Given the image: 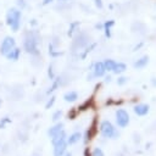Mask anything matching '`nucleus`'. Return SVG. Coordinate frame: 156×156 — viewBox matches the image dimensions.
Masks as SVG:
<instances>
[{"instance_id":"nucleus-1","label":"nucleus","mask_w":156,"mask_h":156,"mask_svg":"<svg viewBox=\"0 0 156 156\" xmlns=\"http://www.w3.org/2000/svg\"><path fill=\"white\" fill-rule=\"evenodd\" d=\"M6 23L13 32H17L21 23V11L18 9H10L6 13Z\"/></svg>"},{"instance_id":"nucleus-2","label":"nucleus","mask_w":156,"mask_h":156,"mask_svg":"<svg viewBox=\"0 0 156 156\" xmlns=\"http://www.w3.org/2000/svg\"><path fill=\"white\" fill-rule=\"evenodd\" d=\"M38 40H37V35L33 33H28L24 38V49L29 54H38Z\"/></svg>"},{"instance_id":"nucleus-3","label":"nucleus","mask_w":156,"mask_h":156,"mask_svg":"<svg viewBox=\"0 0 156 156\" xmlns=\"http://www.w3.org/2000/svg\"><path fill=\"white\" fill-rule=\"evenodd\" d=\"M100 130H101V134H102L105 138H113V136H117V135H118V133L115 130L112 123L108 122V121H104V122L101 123Z\"/></svg>"},{"instance_id":"nucleus-4","label":"nucleus","mask_w":156,"mask_h":156,"mask_svg":"<svg viewBox=\"0 0 156 156\" xmlns=\"http://www.w3.org/2000/svg\"><path fill=\"white\" fill-rule=\"evenodd\" d=\"M16 46V43H15V39L13 38H11V37H6L4 40H2V43H1V48H0V51H1V54L2 55H7L13 48Z\"/></svg>"},{"instance_id":"nucleus-5","label":"nucleus","mask_w":156,"mask_h":156,"mask_svg":"<svg viewBox=\"0 0 156 156\" xmlns=\"http://www.w3.org/2000/svg\"><path fill=\"white\" fill-rule=\"evenodd\" d=\"M116 121H117V124H118L121 128H124V127H127L128 123H129V116H128V113H127L124 110L119 108V110H117V112H116Z\"/></svg>"},{"instance_id":"nucleus-6","label":"nucleus","mask_w":156,"mask_h":156,"mask_svg":"<svg viewBox=\"0 0 156 156\" xmlns=\"http://www.w3.org/2000/svg\"><path fill=\"white\" fill-rule=\"evenodd\" d=\"M66 147H67L66 138H62L61 140H58L57 143L54 144V156H62Z\"/></svg>"},{"instance_id":"nucleus-7","label":"nucleus","mask_w":156,"mask_h":156,"mask_svg":"<svg viewBox=\"0 0 156 156\" xmlns=\"http://www.w3.org/2000/svg\"><path fill=\"white\" fill-rule=\"evenodd\" d=\"M98 133V117L95 116L94 118H93V122H91V124H90V128H89V130L87 132V135H85V141H88V140H90V139H93L94 138V135Z\"/></svg>"},{"instance_id":"nucleus-8","label":"nucleus","mask_w":156,"mask_h":156,"mask_svg":"<svg viewBox=\"0 0 156 156\" xmlns=\"http://www.w3.org/2000/svg\"><path fill=\"white\" fill-rule=\"evenodd\" d=\"M105 72H106V68H105L104 62H96L94 65V76L95 77H101L105 74Z\"/></svg>"},{"instance_id":"nucleus-9","label":"nucleus","mask_w":156,"mask_h":156,"mask_svg":"<svg viewBox=\"0 0 156 156\" xmlns=\"http://www.w3.org/2000/svg\"><path fill=\"white\" fill-rule=\"evenodd\" d=\"M134 112L138 116H145L149 112V105H146V104H139V105H136L134 107Z\"/></svg>"},{"instance_id":"nucleus-10","label":"nucleus","mask_w":156,"mask_h":156,"mask_svg":"<svg viewBox=\"0 0 156 156\" xmlns=\"http://www.w3.org/2000/svg\"><path fill=\"white\" fill-rule=\"evenodd\" d=\"M20 54H21V50L18 49V48H13L7 55H6V57L9 58V60H12V61H17L18 60V57H20Z\"/></svg>"},{"instance_id":"nucleus-11","label":"nucleus","mask_w":156,"mask_h":156,"mask_svg":"<svg viewBox=\"0 0 156 156\" xmlns=\"http://www.w3.org/2000/svg\"><path fill=\"white\" fill-rule=\"evenodd\" d=\"M63 99L67 102H72V101H76L78 99V94L76 91H68V93H66L63 95Z\"/></svg>"},{"instance_id":"nucleus-12","label":"nucleus","mask_w":156,"mask_h":156,"mask_svg":"<svg viewBox=\"0 0 156 156\" xmlns=\"http://www.w3.org/2000/svg\"><path fill=\"white\" fill-rule=\"evenodd\" d=\"M147 62H149V57H147V56H143L140 60H138V61L134 63V67H135V68H143V67H145V66L147 65Z\"/></svg>"},{"instance_id":"nucleus-13","label":"nucleus","mask_w":156,"mask_h":156,"mask_svg":"<svg viewBox=\"0 0 156 156\" xmlns=\"http://www.w3.org/2000/svg\"><path fill=\"white\" fill-rule=\"evenodd\" d=\"M62 127H63V124H62V123H57V124H55L52 128H50V129H49V135L52 138L55 134H57L58 132H61V130H62Z\"/></svg>"},{"instance_id":"nucleus-14","label":"nucleus","mask_w":156,"mask_h":156,"mask_svg":"<svg viewBox=\"0 0 156 156\" xmlns=\"http://www.w3.org/2000/svg\"><path fill=\"white\" fill-rule=\"evenodd\" d=\"M79 139H80V134H79V133H73V134L67 139V144H69V145L76 144Z\"/></svg>"},{"instance_id":"nucleus-15","label":"nucleus","mask_w":156,"mask_h":156,"mask_svg":"<svg viewBox=\"0 0 156 156\" xmlns=\"http://www.w3.org/2000/svg\"><path fill=\"white\" fill-rule=\"evenodd\" d=\"M93 101H94V99L93 98H90V99H88L84 104H82L79 107H78V111H84V110H87V108H89L91 105H93Z\"/></svg>"},{"instance_id":"nucleus-16","label":"nucleus","mask_w":156,"mask_h":156,"mask_svg":"<svg viewBox=\"0 0 156 156\" xmlns=\"http://www.w3.org/2000/svg\"><path fill=\"white\" fill-rule=\"evenodd\" d=\"M104 65H105V68H106V71H113L116 62H115L113 60H106V61L104 62Z\"/></svg>"},{"instance_id":"nucleus-17","label":"nucleus","mask_w":156,"mask_h":156,"mask_svg":"<svg viewBox=\"0 0 156 156\" xmlns=\"http://www.w3.org/2000/svg\"><path fill=\"white\" fill-rule=\"evenodd\" d=\"M124 71H126V65L124 63H116L115 65V68H113L115 73H122Z\"/></svg>"},{"instance_id":"nucleus-18","label":"nucleus","mask_w":156,"mask_h":156,"mask_svg":"<svg viewBox=\"0 0 156 156\" xmlns=\"http://www.w3.org/2000/svg\"><path fill=\"white\" fill-rule=\"evenodd\" d=\"M113 21H110V22H107V23H105V34H106V37H110L111 35V33H110V28H111V26H113Z\"/></svg>"},{"instance_id":"nucleus-19","label":"nucleus","mask_w":156,"mask_h":156,"mask_svg":"<svg viewBox=\"0 0 156 156\" xmlns=\"http://www.w3.org/2000/svg\"><path fill=\"white\" fill-rule=\"evenodd\" d=\"M60 82H61V78H60V77H58V78H56V80L54 82V84L51 85V88L48 90V93H52V91H54V90L60 85Z\"/></svg>"},{"instance_id":"nucleus-20","label":"nucleus","mask_w":156,"mask_h":156,"mask_svg":"<svg viewBox=\"0 0 156 156\" xmlns=\"http://www.w3.org/2000/svg\"><path fill=\"white\" fill-rule=\"evenodd\" d=\"M90 156H105V155H104V151H102L101 149H95V150L90 154Z\"/></svg>"},{"instance_id":"nucleus-21","label":"nucleus","mask_w":156,"mask_h":156,"mask_svg":"<svg viewBox=\"0 0 156 156\" xmlns=\"http://www.w3.org/2000/svg\"><path fill=\"white\" fill-rule=\"evenodd\" d=\"M54 102H55V98L52 96V98H51V99H50V100L46 102V105H45V108H50V107L54 105Z\"/></svg>"},{"instance_id":"nucleus-22","label":"nucleus","mask_w":156,"mask_h":156,"mask_svg":"<svg viewBox=\"0 0 156 156\" xmlns=\"http://www.w3.org/2000/svg\"><path fill=\"white\" fill-rule=\"evenodd\" d=\"M61 115H62V112H61V111H56V112L52 115V119H54V121H57V119L61 117Z\"/></svg>"},{"instance_id":"nucleus-23","label":"nucleus","mask_w":156,"mask_h":156,"mask_svg":"<svg viewBox=\"0 0 156 156\" xmlns=\"http://www.w3.org/2000/svg\"><path fill=\"white\" fill-rule=\"evenodd\" d=\"M68 117H69L71 119H73V118L76 117V110H74V108H73V110H72V111L68 113Z\"/></svg>"},{"instance_id":"nucleus-24","label":"nucleus","mask_w":156,"mask_h":156,"mask_svg":"<svg viewBox=\"0 0 156 156\" xmlns=\"http://www.w3.org/2000/svg\"><path fill=\"white\" fill-rule=\"evenodd\" d=\"M127 82V78L126 77H121L119 79H118V84H124Z\"/></svg>"},{"instance_id":"nucleus-25","label":"nucleus","mask_w":156,"mask_h":156,"mask_svg":"<svg viewBox=\"0 0 156 156\" xmlns=\"http://www.w3.org/2000/svg\"><path fill=\"white\" fill-rule=\"evenodd\" d=\"M49 77H50L51 79L54 78V73H52V66H50V67H49Z\"/></svg>"},{"instance_id":"nucleus-26","label":"nucleus","mask_w":156,"mask_h":156,"mask_svg":"<svg viewBox=\"0 0 156 156\" xmlns=\"http://www.w3.org/2000/svg\"><path fill=\"white\" fill-rule=\"evenodd\" d=\"M95 5L98 6V7H102V2H101V0H95Z\"/></svg>"},{"instance_id":"nucleus-27","label":"nucleus","mask_w":156,"mask_h":156,"mask_svg":"<svg viewBox=\"0 0 156 156\" xmlns=\"http://www.w3.org/2000/svg\"><path fill=\"white\" fill-rule=\"evenodd\" d=\"M84 156H90V154H89V149H85V150H84Z\"/></svg>"},{"instance_id":"nucleus-28","label":"nucleus","mask_w":156,"mask_h":156,"mask_svg":"<svg viewBox=\"0 0 156 156\" xmlns=\"http://www.w3.org/2000/svg\"><path fill=\"white\" fill-rule=\"evenodd\" d=\"M52 0H43V5H48L49 2H51Z\"/></svg>"},{"instance_id":"nucleus-29","label":"nucleus","mask_w":156,"mask_h":156,"mask_svg":"<svg viewBox=\"0 0 156 156\" xmlns=\"http://www.w3.org/2000/svg\"><path fill=\"white\" fill-rule=\"evenodd\" d=\"M20 6H24V2H23V0H18V2H17Z\"/></svg>"},{"instance_id":"nucleus-30","label":"nucleus","mask_w":156,"mask_h":156,"mask_svg":"<svg viewBox=\"0 0 156 156\" xmlns=\"http://www.w3.org/2000/svg\"><path fill=\"white\" fill-rule=\"evenodd\" d=\"M65 156H72V155H71V154H69V152H68V154H66V155H65Z\"/></svg>"}]
</instances>
